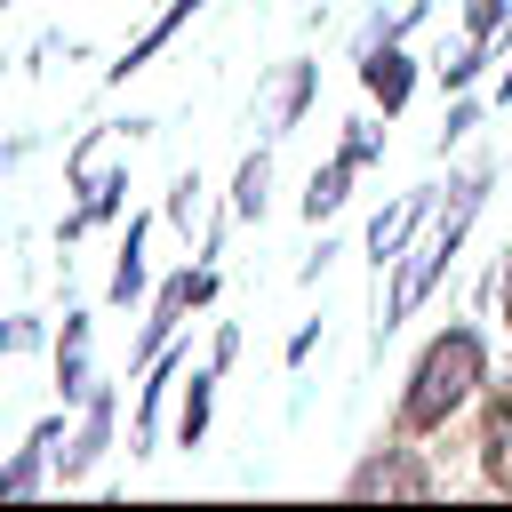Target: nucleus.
<instances>
[{
	"mask_svg": "<svg viewBox=\"0 0 512 512\" xmlns=\"http://www.w3.org/2000/svg\"><path fill=\"white\" fill-rule=\"evenodd\" d=\"M488 192H496V160H472V168L448 184V208L424 216V240H408V256L392 264V288H384V312H376V352H384V336H392L400 320H416V304L448 280V264L464 256L472 216L488 208Z\"/></svg>",
	"mask_w": 512,
	"mask_h": 512,
	"instance_id": "nucleus-1",
	"label": "nucleus"
},
{
	"mask_svg": "<svg viewBox=\"0 0 512 512\" xmlns=\"http://www.w3.org/2000/svg\"><path fill=\"white\" fill-rule=\"evenodd\" d=\"M472 400H488V336H480L472 320H448V328L416 352L392 424H400L408 440H416V432H448V416H464Z\"/></svg>",
	"mask_w": 512,
	"mask_h": 512,
	"instance_id": "nucleus-2",
	"label": "nucleus"
},
{
	"mask_svg": "<svg viewBox=\"0 0 512 512\" xmlns=\"http://www.w3.org/2000/svg\"><path fill=\"white\" fill-rule=\"evenodd\" d=\"M384 152V128L376 120H344V136H336V152L312 168V184H304V224H328L344 200H352V184H360V168Z\"/></svg>",
	"mask_w": 512,
	"mask_h": 512,
	"instance_id": "nucleus-3",
	"label": "nucleus"
},
{
	"mask_svg": "<svg viewBox=\"0 0 512 512\" xmlns=\"http://www.w3.org/2000/svg\"><path fill=\"white\" fill-rule=\"evenodd\" d=\"M312 96H320V64H312V56H288V64L248 96V128H256L264 144H280V136L312 112Z\"/></svg>",
	"mask_w": 512,
	"mask_h": 512,
	"instance_id": "nucleus-4",
	"label": "nucleus"
},
{
	"mask_svg": "<svg viewBox=\"0 0 512 512\" xmlns=\"http://www.w3.org/2000/svg\"><path fill=\"white\" fill-rule=\"evenodd\" d=\"M432 208H440V184H416V192H400L392 208H376V216H368V240H360V248H368V264H376V272H392V264L408 256V240L424 232V216H432Z\"/></svg>",
	"mask_w": 512,
	"mask_h": 512,
	"instance_id": "nucleus-5",
	"label": "nucleus"
},
{
	"mask_svg": "<svg viewBox=\"0 0 512 512\" xmlns=\"http://www.w3.org/2000/svg\"><path fill=\"white\" fill-rule=\"evenodd\" d=\"M352 496H432L440 480L416 464V448H408V432L400 440H376V456L368 464H352V480H344Z\"/></svg>",
	"mask_w": 512,
	"mask_h": 512,
	"instance_id": "nucleus-6",
	"label": "nucleus"
},
{
	"mask_svg": "<svg viewBox=\"0 0 512 512\" xmlns=\"http://www.w3.org/2000/svg\"><path fill=\"white\" fill-rule=\"evenodd\" d=\"M352 64H360V88H368V104H376L384 120H400V112H408V96H416V56H408V40L360 48Z\"/></svg>",
	"mask_w": 512,
	"mask_h": 512,
	"instance_id": "nucleus-7",
	"label": "nucleus"
},
{
	"mask_svg": "<svg viewBox=\"0 0 512 512\" xmlns=\"http://www.w3.org/2000/svg\"><path fill=\"white\" fill-rule=\"evenodd\" d=\"M88 344H96V320H88V312H64V344H56V392H64V400H88V392L104 384Z\"/></svg>",
	"mask_w": 512,
	"mask_h": 512,
	"instance_id": "nucleus-8",
	"label": "nucleus"
},
{
	"mask_svg": "<svg viewBox=\"0 0 512 512\" xmlns=\"http://www.w3.org/2000/svg\"><path fill=\"white\" fill-rule=\"evenodd\" d=\"M200 8H208V0H168V8H160V16H152V24H144L128 48H120V64H104V80H128V72H144V64H152V56H160V48H168V40H176V32L200 16Z\"/></svg>",
	"mask_w": 512,
	"mask_h": 512,
	"instance_id": "nucleus-9",
	"label": "nucleus"
},
{
	"mask_svg": "<svg viewBox=\"0 0 512 512\" xmlns=\"http://www.w3.org/2000/svg\"><path fill=\"white\" fill-rule=\"evenodd\" d=\"M80 408H88V416H80V432H72V448H64V480H88V464L112 448V384H96Z\"/></svg>",
	"mask_w": 512,
	"mask_h": 512,
	"instance_id": "nucleus-10",
	"label": "nucleus"
},
{
	"mask_svg": "<svg viewBox=\"0 0 512 512\" xmlns=\"http://www.w3.org/2000/svg\"><path fill=\"white\" fill-rule=\"evenodd\" d=\"M216 384H224V368H216V360H200V368L184 376V400H176V448H200V440H208V416H216Z\"/></svg>",
	"mask_w": 512,
	"mask_h": 512,
	"instance_id": "nucleus-11",
	"label": "nucleus"
},
{
	"mask_svg": "<svg viewBox=\"0 0 512 512\" xmlns=\"http://www.w3.org/2000/svg\"><path fill=\"white\" fill-rule=\"evenodd\" d=\"M56 440H64V416H40V424L24 432V448L0 464V496H32V488H40V464H48Z\"/></svg>",
	"mask_w": 512,
	"mask_h": 512,
	"instance_id": "nucleus-12",
	"label": "nucleus"
},
{
	"mask_svg": "<svg viewBox=\"0 0 512 512\" xmlns=\"http://www.w3.org/2000/svg\"><path fill=\"white\" fill-rule=\"evenodd\" d=\"M424 16H432V0H400V8H376V16L352 32V56H360V48H384V40H408Z\"/></svg>",
	"mask_w": 512,
	"mask_h": 512,
	"instance_id": "nucleus-13",
	"label": "nucleus"
},
{
	"mask_svg": "<svg viewBox=\"0 0 512 512\" xmlns=\"http://www.w3.org/2000/svg\"><path fill=\"white\" fill-rule=\"evenodd\" d=\"M144 216H128V240H120V264H112V288H104V304H136L144 296Z\"/></svg>",
	"mask_w": 512,
	"mask_h": 512,
	"instance_id": "nucleus-14",
	"label": "nucleus"
},
{
	"mask_svg": "<svg viewBox=\"0 0 512 512\" xmlns=\"http://www.w3.org/2000/svg\"><path fill=\"white\" fill-rule=\"evenodd\" d=\"M264 184H272V144H256V152L240 160V176H232V216H240V224L264 216Z\"/></svg>",
	"mask_w": 512,
	"mask_h": 512,
	"instance_id": "nucleus-15",
	"label": "nucleus"
},
{
	"mask_svg": "<svg viewBox=\"0 0 512 512\" xmlns=\"http://www.w3.org/2000/svg\"><path fill=\"white\" fill-rule=\"evenodd\" d=\"M480 112H488V104H480L472 88H456V104H448V128H440V152H448V144H464V136L480 128Z\"/></svg>",
	"mask_w": 512,
	"mask_h": 512,
	"instance_id": "nucleus-16",
	"label": "nucleus"
},
{
	"mask_svg": "<svg viewBox=\"0 0 512 512\" xmlns=\"http://www.w3.org/2000/svg\"><path fill=\"white\" fill-rule=\"evenodd\" d=\"M504 8L512 0H464V40H496L504 32Z\"/></svg>",
	"mask_w": 512,
	"mask_h": 512,
	"instance_id": "nucleus-17",
	"label": "nucleus"
},
{
	"mask_svg": "<svg viewBox=\"0 0 512 512\" xmlns=\"http://www.w3.org/2000/svg\"><path fill=\"white\" fill-rule=\"evenodd\" d=\"M192 216H200V176L184 168V176H176V192H168V224H184V232H192Z\"/></svg>",
	"mask_w": 512,
	"mask_h": 512,
	"instance_id": "nucleus-18",
	"label": "nucleus"
},
{
	"mask_svg": "<svg viewBox=\"0 0 512 512\" xmlns=\"http://www.w3.org/2000/svg\"><path fill=\"white\" fill-rule=\"evenodd\" d=\"M40 344V320H0V360L8 352H32Z\"/></svg>",
	"mask_w": 512,
	"mask_h": 512,
	"instance_id": "nucleus-19",
	"label": "nucleus"
},
{
	"mask_svg": "<svg viewBox=\"0 0 512 512\" xmlns=\"http://www.w3.org/2000/svg\"><path fill=\"white\" fill-rule=\"evenodd\" d=\"M208 360H216V368H232V360H240V320H224V328H216V344H208Z\"/></svg>",
	"mask_w": 512,
	"mask_h": 512,
	"instance_id": "nucleus-20",
	"label": "nucleus"
},
{
	"mask_svg": "<svg viewBox=\"0 0 512 512\" xmlns=\"http://www.w3.org/2000/svg\"><path fill=\"white\" fill-rule=\"evenodd\" d=\"M312 344H320V320H304V328L288 336V368H304V360H312Z\"/></svg>",
	"mask_w": 512,
	"mask_h": 512,
	"instance_id": "nucleus-21",
	"label": "nucleus"
},
{
	"mask_svg": "<svg viewBox=\"0 0 512 512\" xmlns=\"http://www.w3.org/2000/svg\"><path fill=\"white\" fill-rule=\"evenodd\" d=\"M40 152V136H16V144H0V168H16V160H32Z\"/></svg>",
	"mask_w": 512,
	"mask_h": 512,
	"instance_id": "nucleus-22",
	"label": "nucleus"
},
{
	"mask_svg": "<svg viewBox=\"0 0 512 512\" xmlns=\"http://www.w3.org/2000/svg\"><path fill=\"white\" fill-rule=\"evenodd\" d=\"M488 104H512V56H504V72H496V96Z\"/></svg>",
	"mask_w": 512,
	"mask_h": 512,
	"instance_id": "nucleus-23",
	"label": "nucleus"
},
{
	"mask_svg": "<svg viewBox=\"0 0 512 512\" xmlns=\"http://www.w3.org/2000/svg\"><path fill=\"white\" fill-rule=\"evenodd\" d=\"M504 328H512V248H504Z\"/></svg>",
	"mask_w": 512,
	"mask_h": 512,
	"instance_id": "nucleus-24",
	"label": "nucleus"
},
{
	"mask_svg": "<svg viewBox=\"0 0 512 512\" xmlns=\"http://www.w3.org/2000/svg\"><path fill=\"white\" fill-rule=\"evenodd\" d=\"M0 8H8V0H0Z\"/></svg>",
	"mask_w": 512,
	"mask_h": 512,
	"instance_id": "nucleus-25",
	"label": "nucleus"
}]
</instances>
